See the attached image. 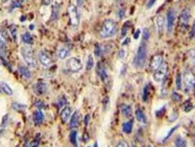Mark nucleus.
<instances>
[{"mask_svg":"<svg viewBox=\"0 0 195 147\" xmlns=\"http://www.w3.org/2000/svg\"><path fill=\"white\" fill-rule=\"evenodd\" d=\"M22 40L26 44H31L32 43V37L29 32H25L22 35Z\"/></svg>","mask_w":195,"mask_h":147,"instance_id":"nucleus-26","label":"nucleus"},{"mask_svg":"<svg viewBox=\"0 0 195 147\" xmlns=\"http://www.w3.org/2000/svg\"><path fill=\"white\" fill-rule=\"evenodd\" d=\"M176 18V14L173 8H169L166 12V29L169 33L172 30Z\"/></svg>","mask_w":195,"mask_h":147,"instance_id":"nucleus-8","label":"nucleus"},{"mask_svg":"<svg viewBox=\"0 0 195 147\" xmlns=\"http://www.w3.org/2000/svg\"><path fill=\"white\" fill-rule=\"evenodd\" d=\"M7 37L6 33L4 30H0V53L6 55Z\"/></svg>","mask_w":195,"mask_h":147,"instance_id":"nucleus-13","label":"nucleus"},{"mask_svg":"<svg viewBox=\"0 0 195 147\" xmlns=\"http://www.w3.org/2000/svg\"><path fill=\"white\" fill-rule=\"evenodd\" d=\"M18 70L20 71L21 74H22L24 78L30 79L31 77H32L30 71L29 70V69H28L26 66H24V65H19V66H18Z\"/></svg>","mask_w":195,"mask_h":147,"instance_id":"nucleus-18","label":"nucleus"},{"mask_svg":"<svg viewBox=\"0 0 195 147\" xmlns=\"http://www.w3.org/2000/svg\"><path fill=\"white\" fill-rule=\"evenodd\" d=\"M94 53L97 57H101V55H102V48H101V45L99 43H96L95 45Z\"/></svg>","mask_w":195,"mask_h":147,"instance_id":"nucleus-33","label":"nucleus"},{"mask_svg":"<svg viewBox=\"0 0 195 147\" xmlns=\"http://www.w3.org/2000/svg\"><path fill=\"white\" fill-rule=\"evenodd\" d=\"M149 37H150L149 30H148V29H147V28H145V29H143V31H142V40H143V41L146 42L147 41H148Z\"/></svg>","mask_w":195,"mask_h":147,"instance_id":"nucleus-34","label":"nucleus"},{"mask_svg":"<svg viewBox=\"0 0 195 147\" xmlns=\"http://www.w3.org/2000/svg\"><path fill=\"white\" fill-rule=\"evenodd\" d=\"M121 113H122V115L125 117L131 116V113H132L131 106L128 105V104H123L121 107Z\"/></svg>","mask_w":195,"mask_h":147,"instance_id":"nucleus-21","label":"nucleus"},{"mask_svg":"<svg viewBox=\"0 0 195 147\" xmlns=\"http://www.w3.org/2000/svg\"><path fill=\"white\" fill-rule=\"evenodd\" d=\"M178 128V126H175V127H173V128H172V130H171L169 131V133L167 134V135H166V137H165V138H164V141H165V140H167L168 138H169V137L171 136V135H172V134H173V132H175V131L176 130H177Z\"/></svg>","mask_w":195,"mask_h":147,"instance_id":"nucleus-40","label":"nucleus"},{"mask_svg":"<svg viewBox=\"0 0 195 147\" xmlns=\"http://www.w3.org/2000/svg\"><path fill=\"white\" fill-rule=\"evenodd\" d=\"M68 14L69 21L72 27L77 29L80 22L79 13L78 11L77 8L73 4L69 5L68 7Z\"/></svg>","mask_w":195,"mask_h":147,"instance_id":"nucleus-4","label":"nucleus"},{"mask_svg":"<svg viewBox=\"0 0 195 147\" xmlns=\"http://www.w3.org/2000/svg\"><path fill=\"white\" fill-rule=\"evenodd\" d=\"M135 116L136 118L137 119V121L141 123H145L146 122V117H145V113H143V111H142L141 110H136L135 112Z\"/></svg>","mask_w":195,"mask_h":147,"instance_id":"nucleus-22","label":"nucleus"},{"mask_svg":"<svg viewBox=\"0 0 195 147\" xmlns=\"http://www.w3.org/2000/svg\"><path fill=\"white\" fill-rule=\"evenodd\" d=\"M11 107L13 110H16V111H18V112H21V111H24L25 110V108L26 107V105L24 104H20V103L18 102H13L12 104H11Z\"/></svg>","mask_w":195,"mask_h":147,"instance_id":"nucleus-27","label":"nucleus"},{"mask_svg":"<svg viewBox=\"0 0 195 147\" xmlns=\"http://www.w3.org/2000/svg\"><path fill=\"white\" fill-rule=\"evenodd\" d=\"M133 122L132 121H127L123 124V131L126 134H130L132 132Z\"/></svg>","mask_w":195,"mask_h":147,"instance_id":"nucleus-23","label":"nucleus"},{"mask_svg":"<svg viewBox=\"0 0 195 147\" xmlns=\"http://www.w3.org/2000/svg\"><path fill=\"white\" fill-rule=\"evenodd\" d=\"M59 13H60V5L57 2H55L52 6V15H51V20L54 21L59 16Z\"/></svg>","mask_w":195,"mask_h":147,"instance_id":"nucleus-19","label":"nucleus"},{"mask_svg":"<svg viewBox=\"0 0 195 147\" xmlns=\"http://www.w3.org/2000/svg\"><path fill=\"white\" fill-rule=\"evenodd\" d=\"M189 58L191 60V63L195 65V50L192 49L190 52H189Z\"/></svg>","mask_w":195,"mask_h":147,"instance_id":"nucleus-35","label":"nucleus"},{"mask_svg":"<svg viewBox=\"0 0 195 147\" xmlns=\"http://www.w3.org/2000/svg\"><path fill=\"white\" fill-rule=\"evenodd\" d=\"M183 83H184L185 88L186 90H190L194 88L195 86V76L192 72H185L183 76Z\"/></svg>","mask_w":195,"mask_h":147,"instance_id":"nucleus-6","label":"nucleus"},{"mask_svg":"<svg viewBox=\"0 0 195 147\" xmlns=\"http://www.w3.org/2000/svg\"><path fill=\"white\" fill-rule=\"evenodd\" d=\"M16 28H15V27L14 25H11L10 27V32L11 35H12L13 38L14 40H15V38H16Z\"/></svg>","mask_w":195,"mask_h":147,"instance_id":"nucleus-36","label":"nucleus"},{"mask_svg":"<svg viewBox=\"0 0 195 147\" xmlns=\"http://www.w3.org/2000/svg\"><path fill=\"white\" fill-rule=\"evenodd\" d=\"M67 69L72 73H78L82 69V63L77 57H70L66 62Z\"/></svg>","mask_w":195,"mask_h":147,"instance_id":"nucleus-5","label":"nucleus"},{"mask_svg":"<svg viewBox=\"0 0 195 147\" xmlns=\"http://www.w3.org/2000/svg\"><path fill=\"white\" fill-rule=\"evenodd\" d=\"M142 99L145 102H146L148 99V86H145V88H144L143 90V97H142Z\"/></svg>","mask_w":195,"mask_h":147,"instance_id":"nucleus-38","label":"nucleus"},{"mask_svg":"<svg viewBox=\"0 0 195 147\" xmlns=\"http://www.w3.org/2000/svg\"><path fill=\"white\" fill-rule=\"evenodd\" d=\"M155 2H156V0H149L148 2V5H147V8H148V9H149V8H151L153 6Z\"/></svg>","mask_w":195,"mask_h":147,"instance_id":"nucleus-46","label":"nucleus"},{"mask_svg":"<svg viewBox=\"0 0 195 147\" xmlns=\"http://www.w3.org/2000/svg\"><path fill=\"white\" fill-rule=\"evenodd\" d=\"M94 66V59H93V56L90 55L88 56V58L87 60V64H86V69L87 70H91L92 68Z\"/></svg>","mask_w":195,"mask_h":147,"instance_id":"nucleus-30","label":"nucleus"},{"mask_svg":"<svg viewBox=\"0 0 195 147\" xmlns=\"http://www.w3.org/2000/svg\"><path fill=\"white\" fill-rule=\"evenodd\" d=\"M147 55H148L147 44L145 41H143L139 45L136 55L134 59V64L135 67L142 69L145 66L147 60Z\"/></svg>","mask_w":195,"mask_h":147,"instance_id":"nucleus-2","label":"nucleus"},{"mask_svg":"<svg viewBox=\"0 0 195 147\" xmlns=\"http://www.w3.org/2000/svg\"><path fill=\"white\" fill-rule=\"evenodd\" d=\"M21 55L28 66L35 67L37 66L38 62L34 56L33 51L30 46H24L21 48Z\"/></svg>","mask_w":195,"mask_h":147,"instance_id":"nucleus-3","label":"nucleus"},{"mask_svg":"<svg viewBox=\"0 0 195 147\" xmlns=\"http://www.w3.org/2000/svg\"><path fill=\"white\" fill-rule=\"evenodd\" d=\"M38 58L39 62L45 67H49L52 63V60L49 54L45 51H40L38 52Z\"/></svg>","mask_w":195,"mask_h":147,"instance_id":"nucleus-10","label":"nucleus"},{"mask_svg":"<svg viewBox=\"0 0 195 147\" xmlns=\"http://www.w3.org/2000/svg\"><path fill=\"white\" fill-rule=\"evenodd\" d=\"M33 27V26H32V25H30V29H33V27Z\"/></svg>","mask_w":195,"mask_h":147,"instance_id":"nucleus-52","label":"nucleus"},{"mask_svg":"<svg viewBox=\"0 0 195 147\" xmlns=\"http://www.w3.org/2000/svg\"><path fill=\"white\" fill-rule=\"evenodd\" d=\"M186 141L183 139V138L178 137L175 140V147H186Z\"/></svg>","mask_w":195,"mask_h":147,"instance_id":"nucleus-28","label":"nucleus"},{"mask_svg":"<svg viewBox=\"0 0 195 147\" xmlns=\"http://www.w3.org/2000/svg\"><path fill=\"white\" fill-rule=\"evenodd\" d=\"M116 147H129V144H128V143L127 141H122L117 145Z\"/></svg>","mask_w":195,"mask_h":147,"instance_id":"nucleus-41","label":"nucleus"},{"mask_svg":"<svg viewBox=\"0 0 195 147\" xmlns=\"http://www.w3.org/2000/svg\"><path fill=\"white\" fill-rule=\"evenodd\" d=\"M167 63L164 62L163 64L157 70L153 72V80L155 82L162 81L164 79V77H166V72H167Z\"/></svg>","mask_w":195,"mask_h":147,"instance_id":"nucleus-7","label":"nucleus"},{"mask_svg":"<svg viewBox=\"0 0 195 147\" xmlns=\"http://www.w3.org/2000/svg\"><path fill=\"white\" fill-rule=\"evenodd\" d=\"M1 88H2V91L5 93V94L8 96H11L13 94V90L5 82H2L1 83Z\"/></svg>","mask_w":195,"mask_h":147,"instance_id":"nucleus-24","label":"nucleus"},{"mask_svg":"<svg viewBox=\"0 0 195 147\" xmlns=\"http://www.w3.org/2000/svg\"><path fill=\"white\" fill-rule=\"evenodd\" d=\"M165 19L164 17L162 15H158L156 18V25H157V32L159 35H162L164 29V24H165Z\"/></svg>","mask_w":195,"mask_h":147,"instance_id":"nucleus-15","label":"nucleus"},{"mask_svg":"<svg viewBox=\"0 0 195 147\" xmlns=\"http://www.w3.org/2000/svg\"><path fill=\"white\" fill-rule=\"evenodd\" d=\"M76 5L77 6L81 7L83 5V2H84V0H76Z\"/></svg>","mask_w":195,"mask_h":147,"instance_id":"nucleus-49","label":"nucleus"},{"mask_svg":"<svg viewBox=\"0 0 195 147\" xmlns=\"http://www.w3.org/2000/svg\"><path fill=\"white\" fill-rule=\"evenodd\" d=\"M125 55V51H124L123 49H120V50L119 51V52H118V57H119V58H123V57H124Z\"/></svg>","mask_w":195,"mask_h":147,"instance_id":"nucleus-47","label":"nucleus"},{"mask_svg":"<svg viewBox=\"0 0 195 147\" xmlns=\"http://www.w3.org/2000/svg\"><path fill=\"white\" fill-rule=\"evenodd\" d=\"M38 146H39V139H36L35 138L32 142L29 143V145H28V147H38Z\"/></svg>","mask_w":195,"mask_h":147,"instance_id":"nucleus-39","label":"nucleus"},{"mask_svg":"<svg viewBox=\"0 0 195 147\" xmlns=\"http://www.w3.org/2000/svg\"><path fill=\"white\" fill-rule=\"evenodd\" d=\"M172 99H173L174 101L179 102L180 100V97L177 93H173V94H172Z\"/></svg>","mask_w":195,"mask_h":147,"instance_id":"nucleus-44","label":"nucleus"},{"mask_svg":"<svg viewBox=\"0 0 195 147\" xmlns=\"http://www.w3.org/2000/svg\"><path fill=\"white\" fill-rule=\"evenodd\" d=\"M96 71H97V73L98 74V76L100 77V78L101 79L103 82H105L106 80L108 78V75H107V71H106L105 67H104V64L101 63H98L97 65V68H96Z\"/></svg>","mask_w":195,"mask_h":147,"instance_id":"nucleus-14","label":"nucleus"},{"mask_svg":"<svg viewBox=\"0 0 195 147\" xmlns=\"http://www.w3.org/2000/svg\"><path fill=\"white\" fill-rule=\"evenodd\" d=\"M175 85H176V88L177 89L180 90L182 87V77L181 74L180 73L177 74L176 75V79H175Z\"/></svg>","mask_w":195,"mask_h":147,"instance_id":"nucleus-32","label":"nucleus"},{"mask_svg":"<svg viewBox=\"0 0 195 147\" xmlns=\"http://www.w3.org/2000/svg\"><path fill=\"white\" fill-rule=\"evenodd\" d=\"M68 54H69L68 49H67V48L65 47L61 48V49L59 50V52H58V57H59V58L60 59H61V60H64V59H65L66 57H68Z\"/></svg>","mask_w":195,"mask_h":147,"instance_id":"nucleus-25","label":"nucleus"},{"mask_svg":"<svg viewBox=\"0 0 195 147\" xmlns=\"http://www.w3.org/2000/svg\"><path fill=\"white\" fill-rule=\"evenodd\" d=\"M78 123H79V114H78L77 111H76V112L73 113L71 118H70V123H69V128H74L78 125Z\"/></svg>","mask_w":195,"mask_h":147,"instance_id":"nucleus-20","label":"nucleus"},{"mask_svg":"<svg viewBox=\"0 0 195 147\" xmlns=\"http://www.w3.org/2000/svg\"><path fill=\"white\" fill-rule=\"evenodd\" d=\"M164 63V58L163 56L162 55H155L152 57L150 60V69L151 71L154 72L157 70Z\"/></svg>","mask_w":195,"mask_h":147,"instance_id":"nucleus-9","label":"nucleus"},{"mask_svg":"<svg viewBox=\"0 0 195 147\" xmlns=\"http://www.w3.org/2000/svg\"><path fill=\"white\" fill-rule=\"evenodd\" d=\"M22 2V0H14V1H13L10 5V11H13L16 8H20Z\"/></svg>","mask_w":195,"mask_h":147,"instance_id":"nucleus-31","label":"nucleus"},{"mask_svg":"<svg viewBox=\"0 0 195 147\" xmlns=\"http://www.w3.org/2000/svg\"><path fill=\"white\" fill-rule=\"evenodd\" d=\"M71 114V108L68 106H66L62 110L60 113V118L63 123H65L70 118V116Z\"/></svg>","mask_w":195,"mask_h":147,"instance_id":"nucleus-16","label":"nucleus"},{"mask_svg":"<svg viewBox=\"0 0 195 147\" xmlns=\"http://www.w3.org/2000/svg\"><path fill=\"white\" fill-rule=\"evenodd\" d=\"M8 115L7 114V115L3 117V118H2V124H1V127H6L7 123H8Z\"/></svg>","mask_w":195,"mask_h":147,"instance_id":"nucleus-42","label":"nucleus"},{"mask_svg":"<svg viewBox=\"0 0 195 147\" xmlns=\"http://www.w3.org/2000/svg\"><path fill=\"white\" fill-rule=\"evenodd\" d=\"M190 36L192 38H195V22H194L193 25H192V29H191V32H190Z\"/></svg>","mask_w":195,"mask_h":147,"instance_id":"nucleus-43","label":"nucleus"},{"mask_svg":"<svg viewBox=\"0 0 195 147\" xmlns=\"http://www.w3.org/2000/svg\"><path fill=\"white\" fill-rule=\"evenodd\" d=\"M44 119V116L40 110H35L33 114V121L35 124H40L43 122Z\"/></svg>","mask_w":195,"mask_h":147,"instance_id":"nucleus-17","label":"nucleus"},{"mask_svg":"<svg viewBox=\"0 0 195 147\" xmlns=\"http://www.w3.org/2000/svg\"><path fill=\"white\" fill-rule=\"evenodd\" d=\"M22 2H23V1H24V0H22Z\"/></svg>","mask_w":195,"mask_h":147,"instance_id":"nucleus-54","label":"nucleus"},{"mask_svg":"<svg viewBox=\"0 0 195 147\" xmlns=\"http://www.w3.org/2000/svg\"><path fill=\"white\" fill-rule=\"evenodd\" d=\"M69 138H70V141L73 146H77V132L75 130L72 131L70 133L69 135Z\"/></svg>","mask_w":195,"mask_h":147,"instance_id":"nucleus-29","label":"nucleus"},{"mask_svg":"<svg viewBox=\"0 0 195 147\" xmlns=\"http://www.w3.org/2000/svg\"><path fill=\"white\" fill-rule=\"evenodd\" d=\"M33 92L38 96L43 95L47 90V85L43 82H38L32 86Z\"/></svg>","mask_w":195,"mask_h":147,"instance_id":"nucleus-12","label":"nucleus"},{"mask_svg":"<svg viewBox=\"0 0 195 147\" xmlns=\"http://www.w3.org/2000/svg\"><path fill=\"white\" fill-rule=\"evenodd\" d=\"M139 34H140V30L139 29H137V31L136 32V33L134 35V38L135 39H137L139 36Z\"/></svg>","mask_w":195,"mask_h":147,"instance_id":"nucleus-48","label":"nucleus"},{"mask_svg":"<svg viewBox=\"0 0 195 147\" xmlns=\"http://www.w3.org/2000/svg\"><path fill=\"white\" fill-rule=\"evenodd\" d=\"M89 119H90V116H89V115H87V116H85V118H84V122H85V124H86V125H87V124H88Z\"/></svg>","mask_w":195,"mask_h":147,"instance_id":"nucleus-51","label":"nucleus"},{"mask_svg":"<svg viewBox=\"0 0 195 147\" xmlns=\"http://www.w3.org/2000/svg\"><path fill=\"white\" fill-rule=\"evenodd\" d=\"M118 30L117 23L113 19L107 18L104 21L100 29V36L102 38H109L114 36Z\"/></svg>","mask_w":195,"mask_h":147,"instance_id":"nucleus-1","label":"nucleus"},{"mask_svg":"<svg viewBox=\"0 0 195 147\" xmlns=\"http://www.w3.org/2000/svg\"><path fill=\"white\" fill-rule=\"evenodd\" d=\"M148 147H152V146H150V145H149V146H148Z\"/></svg>","mask_w":195,"mask_h":147,"instance_id":"nucleus-53","label":"nucleus"},{"mask_svg":"<svg viewBox=\"0 0 195 147\" xmlns=\"http://www.w3.org/2000/svg\"><path fill=\"white\" fill-rule=\"evenodd\" d=\"M191 14L190 12L188 9H185L182 11L181 14L180 15V18H179V21H180V26L182 29H186L188 26V23H189V21L190 19Z\"/></svg>","mask_w":195,"mask_h":147,"instance_id":"nucleus-11","label":"nucleus"},{"mask_svg":"<svg viewBox=\"0 0 195 147\" xmlns=\"http://www.w3.org/2000/svg\"><path fill=\"white\" fill-rule=\"evenodd\" d=\"M127 24H125L123 25V27L122 29V36H125V35H126V32H127V30H128V27L127 26Z\"/></svg>","mask_w":195,"mask_h":147,"instance_id":"nucleus-45","label":"nucleus"},{"mask_svg":"<svg viewBox=\"0 0 195 147\" xmlns=\"http://www.w3.org/2000/svg\"><path fill=\"white\" fill-rule=\"evenodd\" d=\"M50 3V0H42V4L45 5H49Z\"/></svg>","mask_w":195,"mask_h":147,"instance_id":"nucleus-50","label":"nucleus"},{"mask_svg":"<svg viewBox=\"0 0 195 147\" xmlns=\"http://www.w3.org/2000/svg\"><path fill=\"white\" fill-rule=\"evenodd\" d=\"M34 104H35V107H36L38 109H39V110L43 109V107H45L44 103H43L42 101H40V100H36V101L35 102V103H34Z\"/></svg>","mask_w":195,"mask_h":147,"instance_id":"nucleus-37","label":"nucleus"}]
</instances>
